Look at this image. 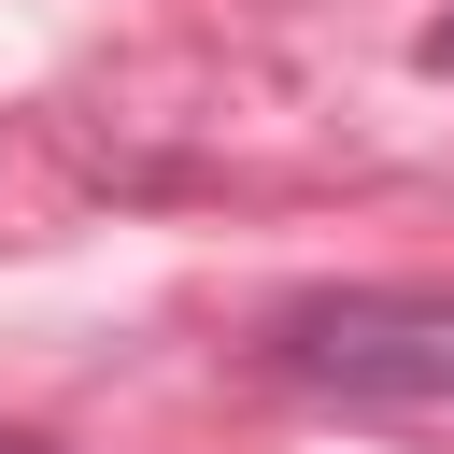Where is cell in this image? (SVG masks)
Wrapping results in <instances>:
<instances>
[{
	"label": "cell",
	"instance_id": "3",
	"mask_svg": "<svg viewBox=\"0 0 454 454\" xmlns=\"http://www.w3.org/2000/svg\"><path fill=\"white\" fill-rule=\"evenodd\" d=\"M0 454H57V440H43V426H0Z\"/></svg>",
	"mask_w": 454,
	"mask_h": 454
},
{
	"label": "cell",
	"instance_id": "1",
	"mask_svg": "<svg viewBox=\"0 0 454 454\" xmlns=\"http://www.w3.org/2000/svg\"><path fill=\"white\" fill-rule=\"evenodd\" d=\"M255 369L326 411H454V298L440 284H326L255 326Z\"/></svg>",
	"mask_w": 454,
	"mask_h": 454
},
{
	"label": "cell",
	"instance_id": "2",
	"mask_svg": "<svg viewBox=\"0 0 454 454\" xmlns=\"http://www.w3.org/2000/svg\"><path fill=\"white\" fill-rule=\"evenodd\" d=\"M426 71H454V14H440V28H426Z\"/></svg>",
	"mask_w": 454,
	"mask_h": 454
}]
</instances>
